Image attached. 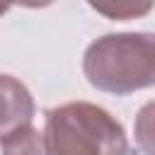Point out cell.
Wrapping results in <instances>:
<instances>
[{
    "label": "cell",
    "mask_w": 155,
    "mask_h": 155,
    "mask_svg": "<svg viewBox=\"0 0 155 155\" xmlns=\"http://www.w3.org/2000/svg\"><path fill=\"white\" fill-rule=\"evenodd\" d=\"M87 82L109 94H131L155 87V34L119 31L94 39L82 56Z\"/></svg>",
    "instance_id": "obj_1"
},
{
    "label": "cell",
    "mask_w": 155,
    "mask_h": 155,
    "mask_svg": "<svg viewBox=\"0 0 155 155\" xmlns=\"http://www.w3.org/2000/svg\"><path fill=\"white\" fill-rule=\"evenodd\" d=\"M44 138L51 155H128L121 121L92 102H68L48 109Z\"/></svg>",
    "instance_id": "obj_2"
},
{
    "label": "cell",
    "mask_w": 155,
    "mask_h": 155,
    "mask_svg": "<svg viewBox=\"0 0 155 155\" xmlns=\"http://www.w3.org/2000/svg\"><path fill=\"white\" fill-rule=\"evenodd\" d=\"M34 97L22 80L0 73V140L24 128L34 119Z\"/></svg>",
    "instance_id": "obj_3"
},
{
    "label": "cell",
    "mask_w": 155,
    "mask_h": 155,
    "mask_svg": "<svg viewBox=\"0 0 155 155\" xmlns=\"http://www.w3.org/2000/svg\"><path fill=\"white\" fill-rule=\"evenodd\" d=\"M87 5L107 19L128 22L145 17L155 7V0H87Z\"/></svg>",
    "instance_id": "obj_4"
},
{
    "label": "cell",
    "mask_w": 155,
    "mask_h": 155,
    "mask_svg": "<svg viewBox=\"0 0 155 155\" xmlns=\"http://www.w3.org/2000/svg\"><path fill=\"white\" fill-rule=\"evenodd\" d=\"M0 143H2V155H51L44 133L34 128L31 124L10 133Z\"/></svg>",
    "instance_id": "obj_5"
},
{
    "label": "cell",
    "mask_w": 155,
    "mask_h": 155,
    "mask_svg": "<svg viewBox=\"0 0 155 155\" xmlns=\"http://www.w3.org/2000/svg\"><path fill=\"white\" fill-rule=\"evenodd\" d=\"M133 136H136V145L143 155H155V99L145 102L138 109L136 124H133Z\"/></svg>",
    "instance_id": "obj_6"
},
{
    "label": "cell",
    "mask_w": 155,
    "mask_h": 155,
    "mask_svg": "<svg viewBox=\"0 0 155 155\" xmlns=\"http://www.w3.org/2000/svg\"><path fill=\"white\" fill-rule=\"evenodd\" d=\"M53 2L56 0H12V5H22V7H29V10H41V7H48Z\"/></svg>",
    "instance_id": "obj_7"
},
{
    "label": "cell",
    "mask_w": 155,
    "mask_h": 155,
    "mask_svg": "<svg viewBox=\"0 0 155 155\" xmlns=\"http://www.w3.org/2000/svg\"><path fill=\"white\" fill-rule=\"evenodd\" d=\"M10 5H12V0H0V17L10 10Z\"/></svg>",
    "instance_id": "obj_8"
}]
</instances>
